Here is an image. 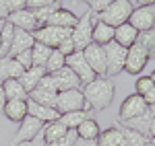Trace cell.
Segmentation results:
<instances>
[{"mask_svg": "<svg viewBox=\"0 0 155 146\" xmlns=\"http://www.w3.org/2000/svg\"><path fill=\"white\" fill-rule=\"evenodd\" d=\"M33 43H35L33 33L23 31V29H15V35H12V43H11V51H8V56L15 58V56H19L21 51L31 49V48H33Z\"/></svg>", "mask_w": 155, "mask_h": 146, "instance_id": "obj_16", "label": "cell"}, {"mask_svg": "<svg viewBox=\"0 0 155 146\" xmlns=\"http://www.w3.org/2000/svg\"><path fill=\"white\" fill-rule=\"evenodd\" d=\"M153 80H151V76H141V78H137V82H134V89H137V95H147L151 89H153Z\"/></svg>", "mask_w": 155, "mask_h": 146, "instance_id": "obj_35", "label": "cell"}, {"mask_svg": "<svg viewBox=\"0 0 155 146\" xmlns=\"http://www.w3.org/2000/svg\"><path fill=\"white\" fill-rule=\"evenodd\" d=\"M64 66H66V58L60 54L58 49H54V51H52V56L48 58V62H46V66H44V68H46V72H48V74H54V72H58V70H62Z\"/></svg>", "mask_w": 155, "mask_h": 146, "instance_id": "obj_32", "label": "cell"}, {"mask_svg": "<svg viewBox=\"0 0 155 146\" xmlns=\"http://www.w3.org/2000/svg\"><path fill=\"white\" fill-rule=\"evenodd\" d=\"M15 60L19 62V66H21L23 70H29V68L33 66V58H31V49H27V51H21L19 56H15Z\"/></svg>", "mask_w": 155, "mask_h": 146, "instance_id": "obj_38", "label": "cell"}, {"mask_svg": "<svg viewBox=\"0 0 155 146\" xmlns=\"http://www.w3.org/2000/svg\"><path fill=\"white\" fill-rule=\"evenodd\" d=\"M74 2H77V0H74ZM79 2H85L93 14H99V12H104L107 6H110L112 0H79Z\"/></svg>", "mask_w": 155, "mask_h": 146, "instance_id": "obj_36", "label": "cell"}, {"mask_svg": "<svg viewBox=\"0 0 155 146\" xmlns=\"http://www.w3.org/2000/svg\"><path fill=\"white\" fill-rule=\"evenodd\" d=\"M149 142H151V144H153V146H155V138H149Z\"/></svg>", "mask_w": 155, "mask_h": 146, "instance_id": "obj_52", "label": "cell"}, {"mask_svg": "<svg viewBox=\"0 0 155 146\" xmlns=\"http://www.w3.org/2000/svg\"><path fill=\"white\" fill-rule=\"evenodd\" d=\"M2 91L6 95V101H27L29 93L23 89V85L19 82V78H8L2 82Z\"/></svg>", "mask_w": 155, "mask_h": 146, "instance_id": "obj_22", "label": "cell"}, {"mask_svg": "<svg viewBox=\"0 0 155 146\" xmlns=\"http://www.w3.org/2000/svg\"><path fill=\"white\" fill-rule=\"evenodd\" d=\"M85 101L89 103V107L95 111H104L112 105L114 101V82L110 78H104V76H97L93 82L85 85L83 89Z\"/></svg>", "mask_w": 155, "mask_h": 146, "instance_id": "obj_1", "label": "cell"}, {"mask_svg": "<svg viewBox=\"0 0 155 146\" xmlns=\"http://www.w3.org/2000/svg\"><path fill=\"white\" fill-rule=\"evenodd\" d=\"M58 51L64 56V58H68L71 54H74V51H77V49H74V45H72V41H71V37H68V39H64V41L58 45Z\"/></svg>", "mask_w": 155, "mask_h": 146, "instance_id": "obj_40", "label": "cell"}, {"mask_svg": "<svg viewBox=\"0 0 155 146\" xmlns=\"http://www.w3.org/2000/svg\"><path fill=\"white\" fill-rule=\"evenodd\" d=\"M147 111V103L143 101L141 95H128V97L122 101L120 105V113H118V122H126V120H132V117H139Z\"/></svg>", "mask_w": 155, "mask_h": 146, "instance_id": "obj_11", "label": "cell"}, {"mask_svg": "<svg viewBox=\"0 0 155 146\" xmlns=\"http://www.w3.org/2000/svg\"><path fill=\"white\" fill-rule=\"evenodd\" d=\"M56 97H58L56 91L44 89V86H35V89L29 93V99H31V101H35V103H39V105H48V107H54Z\"/></svg>", "mask_w": 155, "mask_h": 146, "instance_id": "obj_25", "label": "cell"}, {"mask_svg": "<svg viewBox=\"0 0 155 146\" xmlns=\"http://www.w3.org/2000/svg\"><path fill=\"white\" fill-rule=\"evenodd\" d=\"M62 0H27V8H41V6H52V4H60Z\"/></svg>", "mask_w": 155, "mask_h": 146, "instance_id": "obj_39", "label": "cell"}, {"mask_svg": "<svg viewBox=\"0 0 155 146\" xmlns=\"http://www.w3.org/2000/svg\"><path fill=\"white\" fill-rule=\"evenodd\" d=\"M71 31L72 29H62V27H54V25H41L39 29L33 31V37L39 43H44V45H48L52 49H58L60 43L71 37Z\"/></svg>", "mask_w": 155, "mask_h": 146, "instance_id": "obj_6", "label": "cell"}, {"mask_svg": "<svg viewBox=\"0 0 155 146\" xmlns=\"http://www.w3.org/2000/svg\"><path fill=\"white\" fill-rule=\"evenodd\" d=\"M8 14H11V8H8L6 0H0V21H6Z\"/></svg>", "mask_w": 155, "mask_h": 146, "instance_id": "obj_43", "label": "cell"}, {"mask_svg": "<svg viewBox=\"0 0 155 146\" xmlns=\"http://www.w3.org/2000/svg\"><path fill=\"white\" fill-rule=\"evenodd\" d=\"M46 74H48V72H46L44 66H31L29 70H25V72H23V76L19 78V82L23 85V89L27 91V93H31V91L39 85V80H41Z\"/></svg>", "mask_w": 155, "mask_h": 146, "instance_id": "obj_20", "label": "cell"}, {"mask_svg": "<svg viewBox=\"0 0 155 146\" xmlns=\"http://www.w3.org/2000/svg\"><path fill=\"white\" fill-rule=\"evenodd\" d=\"M4 23H6V21H0V31H2V27H4Z\"/></svg>", "mask_w": 155, "mask_h": 146, "instance_id": "obj_51", "label": "cell"}, {"mask_svg": "<svg viewBox=\"0 0 155 146\" xmlns=\"http://www.w3.org/2000/svg\"><path fill=\"white\" fill-rule=\"evenodd\" d=\"M66 68H71L72 72L77 74V78L81 80V85H89L97 78V74L91 70V66L87 64L83 51H74L66 58Z\"/></svg>", "mask_w": 155, "mask_h": 146, "instance_id": "obj_7", "label": "cell"}, {"mask_svg": "<svg viewBox=\"0 0 155 146\" xmlns=\"http://www.w3.org/2000/svg\"><path fill=\"white\" fill-rule=\"evenodd\" d=\"M149 138H155V117H151V123H149V132H147Z\"/></svg>", "mask_w": 155, "mask_h": 146, "instance_id": "obj_46", "label": "cell"}, {"mask_svg": "<svg viewBox=\"0 0 155 146\" xmlns=\"http://www.w3.org/2000/svg\"><path fill=\"white\" fill-rule=\"evenodd\" d=\"M6 4H8L11 12H17V11L27 8V0H6Z\"/></svg>", "mask_w": 155, "mask_h": 146, "instance_id": "obj_41", "label": "cell"}, {"mask_svg": "<svg viewBox=\"0 0 155 146\" xmlns=\"http://www.w3.org/2000/svg\"><path fill=\"white\" fill-rule=\"evenodd\" d=\"M72 146H97V140H81V138H77V142Z\"/></svg>", "mask_w": 155, "mask_h": 146, "instance_id": "obj_45", "label": "cell"}, {"mask_svg": "<svg viewBox=\"0 0 155 146\" xmlns=\"http://www.w3.org/2000/svg\"><path fill=\"white\" fill-rule=\"evenodd\" d=\"M23 68L19 66V62L11 58V56H4L0 58V80H8V78H21L23 76Z\"/></svg>", "mask_w": 155, "mask_h": 146, "instance_id": "obj_21", "label": "cell"}, {"mask_svg": "<svg viewBox=\"0 0 155 146\" xmlns=\"http://www.w3.org/2000/svg\"><path fill=\"white\" fill-rule=\"evenodd\" d=\"M27 115H31V117L39 120L41 123L56 122V120L60 117V113L54 109V107H48V105H39V103L31 101V99H27Z\"/></svg>", "mask_w": 155, "mask_h": 146, "instance_id": "obj_15", "label": "cell"}, {"mask_svg": "<svg viewBox=\"0 0 155 146\" xmlns=\"http://www.w3.org/2000/svg\"><path fill=\"white\" fill-rule=\"evenodd\" d=\"M147 111H149V115H151V117H155V103H153V105H149Z\"/></svg>", "mask_w": 155, "mask_h": 146, "instance_id": "obj_49", "label": "cell"}, {"mask_svg": "<svg viewBox=\"0 0 155 146\" xmlns=\"http://www.w3.org/2000/svg\"><path fill=\"white\" fill-rule=\"evenodd\" d=\"M17 146H46V140H44V134L39 132L31 142H21V144H17Z\"/></svg>", "mask_w": 155, "mask_h": 146, "instance_id": "obj_42", "label": "cell"}, {"mask_svg": "<svg viewBox=\"0 0 155 146\" xmlns=\"http://www.w3.org/2000/svg\"><path fill=\"white\" fill-rule=\"evenodd\" d=\"M6 21H8V23H11L15 29H23V31H29V33H33L35 29H39V25H37L35 17H33V11H29V8H23V11L11 12Z\"/></svg>", "mask_w": 155, "mask_h": 146, "instance_id": "obj_13", "label": "cell"}, {"mask_svg": "<svg viewBox=\"0 0 155 146\" xmlns=\"http://www.w3.org/2000/svg\"><path fill=\"white\" fill-rule=\"evenodd\" d=\"M128 25L134 27L139 33H145V31H151L155 29V11L153 6H139L134 8L128 19Z\"/></svg>", "mask_w": 155, "mask_h": 146, "instance_id": "obj_10", "label": "cell"}, {"mask_svg": "<svg viewBox=\"0 0 155 146\" xmlns=\"http://www.w3.org/2000/svg\"><path fill=\"white\" fill-rule=\"evenodd\" d=\"M56 8H60V4H52V6H41V8H33V17H35L37 25L41 27V25L48 23V19L52 17V12L56 11ZM31 11V8H29Z\"/></svg>", "mask_w": 155, "mask_h": 146, "instance_id": "obj_34", "label": "cell"}, {"mask_svg": "<svg viewBox=\"0 0 155 146\" xmlns=\"http://www.w3.org/2000/svg\"><path fill=\"white\" fill-rule=\"evenodd\" d=\"M97 146H126V142H124V136L120 132V128L114 126V128H107L104 132H99Z\"/></svg>", "mask_w": 155, "mask_h": 146, "instance_id": "obj_23", "label": "cell"}, {"mask_svg": "<svg viewBox=\"0 0 155 146\" xmlns=\"http://www.w3.org/2000/svg\"><path fill=\"white\" fill-rule=\"evenodd\" d=\"M74 142H77V132H74V130H68V132H66V136H62L60 140L50 142V144H46V146H72Z\"/></svg>", "mask_w": 155, "mask_h": 146, "instance_id": "obj_37", "label": "cell"}, {"mask_svg": "<svg viewBox=\"0 0 155 146\" xmlns=\"http://www.w3.org/2000/svg\"><path fill=\"white\" fill-rule=\"evenodd\" d=\"M0 86H2V80H0Z\"/></svg>", "mask_w": 155, "mask_h": 146, "instance_id": "obj_55", "label": "cell"}, {"mask_svg": "<svg viewBox=\"0 0 155 146\" xmlns=\"http://www.w3.org/2000/svg\"><path fill=\"white\" fill-rule=\"evenodd\" d=\"M52 51H54L52 48H48V45H44V43L35 41V43H33V48H31L33 66H46V62H48V58L52 56Z\"/></svg>", "mask_w": 155, "mask_h": 146, "instance_id": "obj_30", "label": "cell"}, {"mask_svg": "<svg viewBox=\"0 0 155 146\" xmlns=\"http://www.w3.org/2000/svg\"><path fill=\"white\" fill-rule=\"evenodd\" d=\"M114 41V27H110V25L101 23L99 19H95V23H93V33H91V43H95V45H107V43H112Z\"/></svg>", "mask_w": 155, "mask_h": 146, "instance_id": "obj_18", "label": "cell"}, {"mask_svg": "<svg viewBox=\"0 0 155 146\" xmlns=\"http://www.w3.org/2000/svg\"><path fill=\"white\" fill-rule=\"evenodd\" d=\"M149 54H147V49L141 45V43H134V45H130L128 48V51H126V64H124V70L128 74H141L143 72V68L149 64Z\"/></svg>", "mask_w": 155, "mask_h": 146, "instance_id": "obj_8", "label": "cell"}, {"mask_svg": "<svg viewBox=\"0 0 155 146\" xmlns=\"http://www.w3.org/2000/svg\"><path fill=\"white\" fill-rule=\"evenodd\" d=\"M106 51V78L118 76L120 72H124V64H126V51L128 49L118 45L116 41L104 45Z\"/></svg>", "mask_w": 155, "mask_h": 146, "instance_id": "obj_5", "label": "cell"}, {"mask_svg": "<svg viewBox=\"0 0 155 146\" xmlns=\"http://www.w3.org/2000/svg\"><path fill=\"white\" fill-rule=\"evenodd\" d=\"M124 128H130V130H137V132H141V134L147 136L149 132V123H151V115H149V111H145L143 115H139V117H132V120H126V122H120ZM149 138V136H147Z\"/></svg>", "mask_w": 155, "mask_h": 146, "instance_id": "obj_29", "label": "cell"}, {"mask_svg": "<svg viewBox=\"0 0 155 146\" xmlns=\"http://www.w3.org/2000/svg\"><path fill=\"white\" fill-rule=\"evenodd\" d=\"M132 11H134V6H132L130 0H112L106 11L97 14V19H99L101 23H106V25H110V27L116 29L120 25L128 23Z\"/></svg>", "mask_w": 155, "mask_h": 146, "instance_id": "obj_2", "label": "cell"}, {"mask_svg": "<svg viewBox=\"0 0 155 146\" xmlns=\"http://www.w3.org/2000/svg\"><path fill=\"white\" fill-rule=\"evenodd\" d=\"M52 80H54V89L56 93H62V91H71V89H79L81 86V80L77 78V74L72 72L71 68H62L58 72L52 74Z\"/></svg>", "mask_w": 155, "mask_h": 146, "instance_id": "obj_14", "label": "cell"}, {"mask_svg": "<svg viewBox=\"0 0 155 146\" xmlns=\"http://www.w3.org/2000/svg\"><path fill=\"white\" fill-rule=\"evenodd\" d=\"M77 138H81V140H97V136H99V123L93 120V117H89V120H85L77 130Z\"/></svg>", "mask_w": 155, "mask_h": 146, "instance_id": "obj_28", "label": "cell"}, {"mask_svg": "<svg viewBox=\"0 0 155 146\" xmlns=\"http://www.w3.org/2000/svg\"><path fill=\"white\" fill-rule=\"evenodd\" d=\"M97 14L93 12H85L83 17L79 19V23L74 25V29L71 31V41L77 51H83L89 43H91V33H93V23H95Z\"/></svg>", "mask_w": 155, "mask_h": 146, "instance_id": "obj_4", "label": "cell"}, {"mask_svg": "<svg viewBox=\"0 0 155 146\" xmlns=\"http://www.w3.org/2000/svg\"><path fill=\"white\" fill-rule=\"evenodd\" d=\"M137 43H141V45L147 49L149 58H155V29H151V31H145V33H139V37H137Z\"/></svg>", "mask_w": 155, "mask_h": 146, "instance_id": "obj_33", "label": "cell"}, {"mask_svg": "<svg viewBox=\"0 0 155 146\" xmlns=\"http://www.w3.org/2000/svg\"><path fill=\"white\" fill-rule=\"evenodd\" d=\"M137 37H139V31L134 27H130L128 23H124V25H120V27L114 29V41L126 49L137 43Z\"/></svg>", "mask_w": 155, "mask_h": 146, "instance_id": "obj_19", "label": "cell"}, {"mask_svg": "<svg viewBox=\"0 0 155 146\" xmlns=\"http://www.w3.org/2000/svg\"><path fill=\"white\" fill-rule=\"evenodd\" d=\"M4 105H6V95H4V91H2V86H0V111L4 109Z\"/></svg>", "mask_w": 155, "mask_h": 146, "instance_id": "obj_47", "label": "cell"}, {"mask_svg": "<svg viewBox=\"0 0 155 146\" xmlns=\"http://www.w3.org/2000/svg\"><path fill=\"white\" fill-rule=\"evenodd\" d=\"M89 117H91L89 111H71V113H62L58 120L66 130H77V128H79L85 120H89Z\"/></svg>", "mask_w": 155, "mask_h": 146, "instance_id": "obj_27", "label": "cell"}, {"mask_svg": "<svg viewBox=\"0 0 155 146\" xmlns=\"http://www.w3.org/2000/svg\"><path fill=\"white\" fill-rule=\"evenodd\" d=\"M149 76H151V80H153V85H155V70H153L151 74H149Z\"/></svg>", "mask_w": 155, "mask_h": 146, "instance_id": "obj_50", "label": "cell"}, {"mask_svg": "<svg viewBox=\"0 0 155 146\" xmlns=\"http://www.w3.org/2000/svg\"><path fill=\"white\" fill-rule=\"evenodd\" d=\"M143 101L147 103V107H149V105H153V103H155V86L151 89V91H149V93H147V95H143Z\"/></svg>", "mask_w": 155, "mask_h": 146, "instance_id": "obj_44", "label": "cell"}, {"mask_svg": "<svg viewBox=\"0 0 155 146\" xmlns=\"http://www.w3.org/2000/svg\"><path fill=\"white\" fill-rule=\"evenodd\" d=\"M41 130H44V123L39 122V120H35V117H31V115H27L23 122L19 123L17 134H15V138H12L11 144L17 146V144H21V142H31Z\"/></svg>", "mask_w": 155, "mask_h": 146, "instance_id": "obj_9", "label": "cell"}, {"mask_svg": "<svg viewBox=\"0 0 155 146\" xmlns=\"http://www.w3.org/2000/svg\"><path fill=\"white\" fill-rule=\"evenodd\" d=\"M139 2V6H153L155 0H137Z\"/></svg>", "mask_w": 155, "mask_h": 146, "instance_id": "obj_48", "label": "cell"}, {"mask_svg": "<svg viewBox=\"0 0 155 146\" xmlns=\"http://www.w3.org/2000/svg\"><path fill=\"white\" fill-rule=\"evenodd\" d=\"M0 45H2V35H0Z\"/></svg>", "mask_w": 155, "mask_h": 146, "instance_id": "obj_54", "label": "cell"}, {"mask_svg": "<svg viewBox=\"0 0 155 146\" xmlns=\"http://www.w3.org/2000/svg\"><path fill=\"white\" fill-rule=\"evenodd\" d=\"M83 56H85V60H87V64L91 66V70L97 76H106V51H104L101 45L89 43L83 49Z\"/></svg>", "mask_w": 155, "mask_h": 146, "instance_id": "obj_12", "label": "cell"}, {"mask_svg": "<svg viewBox=\"0 0 155 146\" xmlns=\"http://www.w3.org/2000/svg\"><path fill=\"white\" fill-rule=\"evenodd\" d=\"M66 132H68V130H66V128H64V126L60 123V120L44 123V130H41V134H44V140H46V144L60 140L62 136H66Z\"/></svg>", "mask_w": 155, "mask_h": 146, "instance_id": "obj_26", "label": "cell"}, {"mask_svg": "<svg viewBox=\"0 0 155 146\" xmlns=\"http://www.w3.org/2000/svg\"><path fill=\"white\" fill-rule=\"evenodd\" d=\"M120 132H122V136H124V142H126V146H145L147 142H149V138L145 134H141V132H137V130H130V128H120Z\"/></svg>", "mask_w": 155, "mask_h": 146, "instance_id": "obj_31", "label": "cell"}, {"mask_svg": "<svg viewBox=\"0 0 155 146\" xmlns=\"http://www.w3.org/2000/svg\"><path fill=\"white\" fill-rule=\"evenodd\" d=\"M145 146H153V144H151V142H147V144H145Z\"/></svg>", "mask_w": 155, "mask_h": 146, "instance_id": "obj_53", "label": "cell"}, {"mask_svg": "<svg viewBox=\"0 0 155 146\" xmlns=\"http://www.w3.org/2000/svg\"><path fill=\"white\" fill-rule=\"evenodd\" d=\"M54 109L62 115V113H71V111H91V107L85 101V95L81 89H71V91L58 93Z\"/></svg>", "mask_w": 155, "mask_h": 146, "instance_id": "obj_3", "label": "cell"}, {"mask_svg": "<svg viewBox=\"0 0 155 146\" xmlns=\"http://www.w3.org/2000/svg\"><path fill=\"white\" fill-rule=\"evenodd\" d=\"M4 115L11 120V122L21 123L27 117V101H6L4 105Z\"/></svg>", "mask_w": 155, "mask_h": 146, "instance_id": "obj_24", "label": "cell"}, {"mask_svg": "<svg viewBox=\"0 0 155 146\" xmlns=\"http://www.w3.org/2000/svg\"><path fill=\"white\" fill-rule=\"evenodd\" d=\"M79 23L77 14L71 11V8H56L52 12V17L48 19L46 25H54V27H62V29H74V25Z\"/></svg>", "mask_w": 155, "mask_h": 146, "instance_id": "obj_17", "label": "cell"}]
</instances>
